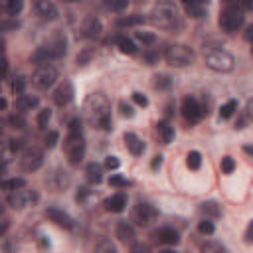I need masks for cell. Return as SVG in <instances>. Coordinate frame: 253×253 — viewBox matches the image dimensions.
I'll return each instance as SVG.
<instances>
[{
	"instance_id": "obj_32",
	"label": "cell",
	"mask_w": 253,
	"mask_h": 253,
	"mask_svg": "<svg viewBox=\"0 0 253 253\" xmlns=\"http://www.w3.org/2000/svg\"><path fill=\"white\" fill-rule=\"evenodd\" d=\"M200 251L202 253H227V249L219 241H204L200 245Z\"/></svg>"
},
{
	"instance_id": "obj_22",
	"label": "cell",
	"mask_w": 253,
	"mask_h": 253,
	"mask_svg": "<svg viewBox=\"0 0 253 253\" xmlns=\"http://www.w3.org/2000/svg\"><path fill=\"white\" fill-rule=\"evenodd\" d=\"M85 174H87L89 184H101L103 182V166L99 162H89L85 166Z\"/></svg>"
},
{
	"instance_id": "obj_40",
	"label": "cell",
	"mask_w": 253,
	"mask_h": 253,
	"mask_svg": "<svg viewBox=\"0 0 253 253\" xmlns=\"http://www.w3.org/2000/svg\"><path fill=\"white\" fill-rule=\"evenodd\" d=\"M198 231H200L202 235H211V233L215 231V225H213L211 219H202V221L198 223Z\"/></svg>"
},
{
	"instance_id": "obj_23",
	"label": "cell",
	"mask_w": 253,
	"mask_h": 253,
	"mask_svg": "<svg viewBox=\"0 0 253 253\" xmlns=\"http://www.w3.org/2000/svg\"><path fill=\"white\" fill-rule=\"evenodd\" d=\"M156 132H158V136L162 138L164 144H170L174 140V126L168 121H158L156 123Z\"/></svg>"
},
{
	"instance_id": "obj_56",
	"label": "cell",
	"mask_w": 253,
	"mask_h": 253,
	"mask_svg": "<svg viewBox=\"0 0 253 253\" xmlns=\"http://www.w3.org/2000/svg\"><path fill=\"white\" fill-rule=\"evenodd\" d=\"M243 152L249 154V156H253V144H245V146H243Z\"/></svg>"
},
{
	"instance_id": "obj_4",
	"label": "cell",
	"mask_w": 253,
	"mask_h": 253,
	"mask_svg": "<svg viewBox=\"0 0 253 253\" xmlns=\"http://www.w3.org/2000/svg\"><path fill=\"white\" fill-rule=\"evenodd\" d=\"M243 22H245V14H243V10H241L239 4L229 2L219 12V26H221V30H225L229 34L231 32H237L243 26Z\"/></svg>"
},
{
	"instance_id": "obj_35",
	"label": "cell",
	"mask_w": 253,
	"mask_h": 253,
	"mask_svg": "<svg viewBox=\"0 0 253 253\" xmlns=\"http://www.w3.org/2000/svg\"><path fill=\"white\" fill-rule=\"evenodd\" d=\"M152 85H154V89L166 91V89H170V85H172V79H170L168 75H156V77H154V81H152Z\"/></svg>"
},
{
	"instance_id": "obj_51",
	"label": "cell",
	"mask_w": 253,
	"mask_h": 253,
	"mask_svg": "<svg viewBox=\"0 0 253 253\" xmlns=\"http://www.w3.org/2000/svg\"><path fill=\"white\" fill-rule=\"evenodd\" d=\"M12 28H18V20H8V18H4V20H2V32H8V30H12Z\"/></svg>"
},
{
	"instance_id": "obj_25",
	"label": "cell",
	"mask_w": 253,
	"mask_h": 253,
	"mask_svg": "<svg viewBox=\"0 0 253 253\" xmlns=\"http://www.w3.org/2000/svg\"><path fill=\"white\" fill-rule=\"evenodd\" d=\"M38 97H34V95H20L18 99H16V107H18V111H22V113H26V111H32V109H36L38 107Z\"/></svg>"
},
{
	"instance_id": "obj_10",
	"label": "cell",
	"mask_w": 253,
	"mask_h": 253,
	"mask_svg": "<svg viewBox=\"0 0 253 253\" xmlns=\"http://www.w3.org/2000/svg\"><path fill=\"white\" fill-rule=\"evenodd\" d=\"M156 215H158V211H156V208L152 206V204H136L134 208H132V213H130V217H132V221L136 223V225H140V227H146L150 221H154L156 219Z\"/></svg>"
},
{
	"instance_id": "obj_42",
	"label": "cell",
	"mask_w": 253,
	"mask_h": 253,
	"mask_svg": "<svg viewBox=\"0 0 253 253\" xmlns=\"http://www.w3.org/2000/svg\"><path fill=\"white\" fill-rule=\"evenodd\" d=\"M109 184L115 186V188H126V186H130V180H126V178H123V176H119V174H113V176L109 178Z\"/></svg>"
},
{
	"instance_id": "obj_9",
	"label": "cell",
	"mask_w": 253,
	"mask_h": 253,
	"mask_svg": "<svg viewBox=\"0 0 253 253\" xmlns=\"http://www.w3.org/2000/svg\"><path fill=\"white\" fill-rule=\"evenodd\" d=\"M43 164V152L38 146H26L20 152V166L26 172H34Z\"/></svg>"
},
{
	"instance_id": "obj_57",
	"label": "cell",
	"mask_w": 253,
	"mask_h": 253,
	"mask_svg": "<svg viewBox=\"0 0 253 253\" xmlns=\"http://www.w3.org/2000/svg\"><path fill=\"white\" fill-rule=\"evenodd\" d=\"M160 253H176V251H170V249H166V251H160Z\"/></svg>"
},
{
	"instance_id": "obj_47",
	"label": "cell",
	"mask_w": 253,
	"mask_h": 253,
	"mask_svg": "<svg viewBox=\"0 0 253 253\" xmlns=\"http://www.w3.org/2000/svg\"><path fill=\"white\" fill-rule=\"evenodd\" d=\"M130 253H150V247L146 243H142V241H134L130 245Z\"/></svg>"
},
{
	"instance_id": "obj_33",
	"label": "cell",
	"mask_w": 253,
	"mask_h": 253,
	"mask_svg": "<svg viewBox=\"0 0 253 253\" xmlns=\"http://www.w3.org/2000/svg\"><path fill=\"white\" fill-rule=\"evenodd\" d=\"M235 111H237V101H235V99H229L225 105H221V109H219V119H229Z\"/></svg>"
},
{
	"instance_id": "obj_43",
	"label": "cell",
	"mask_w": 253,
	"mask_h": 253,
	"mask_svg": "<svg viewBox=\"0 0 253 253\" xmlns=\"http://www.w3.org/2000/svg\"><path fill=\"white\" fill-rule=\"evenodd\" d=\"M235 170V160L231 156H223L221 158V172L223 174H231Z\"/></svg>"
},
{
	"instance_id": "obj_7",
	"label": "cell",
	"mask_w": 253,
	"mask_h": 253,
	"mask_svg": "<svg viewBox=\"0 0 253 253\" xmlns=\"http://www.w3.org/2000/svg\"><path fill=\"white\" fill-rule=\"evenodd\" d=\"M38 200H40V194L34 188H22V190L10 192L8 198H6V204L10 208H14V210H24V208L36 206Z\"/></svg>"
},
{
	"instance_id": "obj_50",
	"label": "cell",
	"mask_w": 253,
	"mask_h": 253,
	"mask_svg": "<svg viewBox=\"0 0 253 253\" xmlns=\"http://www.w3.org/2000/svg\"><path fill=\"white\" fill-rule=\"evenodd\" d=\"M132 101H134L138 107H146V105H148V99H146L142 93H138V91L132 93Z\"/></svg>"
},
{
	"instance_id": "obj_1",
	"label": "cell",
	"mask_w": 253,
	"mask_h": 253,
	"mask_svg": "<svg viewBox=\"0 0 253 253\" xmlns=\"http://www.w3.org/2000/svg\"><path fill=\"white\" fill-rule=\"evenodd\" d=\"M83 115H85V119L91 123V125H95V126H99V128H103V130H111L113 128V121H111V103H109V99L103 95V93H91L87 99H85V103H83Z\"/></svg>"
},
{
	"instance_id": "obj_15",
	"label": "cell",
	"mask_w": 253,
	"mask_h": 253,
	"mask_svg": "<svg viewBox=\"0 0 253 253\" xmlns=\"http://www.w3.org/2000/svg\"><path fill=\"white\" fill-rule=\"evenodd\" d=\"M73 95H75L73 85H71L69 81H63V83H59V85H57V89L53 91V103H55L57 107H65V105H69V103H71Z\"/></svg>"
},
{
	"instance_id": "obj_2",
	"label": "cell",
	"mask_w": 253,
	"mask_h": 253,
	"mask_svg": "<svg viewBox=\"0 0 253 253\" xmlns=\"http://www.w3.org/2000/svg\"><path fill=\"white\" fill-rule=\"evenodd\" d=\"M150 22L160 30H180L182 28V18L178 16V6L168 0L156 2L152 6Z\"/></svg>"
},
{
	"instance_id": "obj_37",
	"label": "cell",
	"mask_w": 253,
	"mask_h": 253,
	"mask_svg": "<svg viewBox=\"0 0 253 253\" xmlns=\"http://www.w3.org/2000/svg\"><path fill=\"white\" fill-rule=\"evenodd\" d=\"M8 126H12V128H16V130H22V128L26 126V119H24L20 113H14V115L8 117Z\"/></svg>"
},
{
	"instance_id": "obj_28",
	"label": "cell",
	"mask_w": 253,
	"mask_h": 253,
	"mask_svg": "<svg viewBox=\"0 0 253 253\" xmlns=\"http://www.w3.org/2000/svg\"><path fill=\"white\" fill-rule=\"evenodd\" d=\"M0 188H2V190H6V192H16V190L26 188V180H24V178H10V180H2V182H0Z\"/></svg>"
},
{
	"instance_id": "obj_41",
	"label": "cell",
	"mask_w": 253,
	"mask_h": 253,
	"mask_svg": "<svg viewBox=\"0 0 253 253\" xmlns=\"http://www.w3.org/2000/svg\"><path fill=\"white\" fill-rule=\"evenodd\" d=\"M134 36H136V40H138L142 45H152V43L156 42V36L150 34V32H136Z\"/></svg>"
},
{
	"instance_id": "obj_52",
	"label": "cell",
	"mask_w": 253,
	"mask_h": 253,
	"mask_svg": "<svg viewBox=\"0 0 253 253\" xmlns=\"http://www.w3.org/2000/svg\"><path fill=\"white\" fill-rule=\"evenodd\" d=\"M245 241H247V243H253V219L249 221V225H247V229H245Z\"/></svg>"
},
{
	"instance_id": "obj_55",
	"label": "cell",
	"mask_w": 253,
	"mask_h": 253,
	"mask_svg": "<svg viewBox=\"0 0 253 253\" xmlns=\"http://www.w3.org/2000/svg\"><path fill=\"white\" fill-rule=\"evenodd\" d=\"M245 40H247V42H253V24L247 26V30H245Z\"/></svg>"
},
{
	"instance_id": "obj_11",
	"label": "cell",
	"mask_w": 253,
	"mask_h": 253,
	"mask_svg": "<svg viewBox=\"0 0 253 253\" xmlns=\"http://www.w3.org/2000/svg\"><path fill=\"white\" fill-rule=\"evenodd\" d=\"M182 117L190 123V125H196L198 121H202L204 117V109L200 105V101L196 97H184L182 99Z\"/></svg>"
},
{
	"instance_id": "obj_19",
	"label": "cell",
	"mask_w": 253,
	"mask_h": 253,
	"mask_svg": "<svg viewBox=\"0 0 253 253\" xmlns=\"http://www.w3.org/2000/svg\"><path fill=\"white\" fill-rule=\"evenodd\" d=\"M125 144L132 156H140L144 152V142L134 132H125Z\"/></svg>"
},
{
	"instance_id": "obj_58",
	"label": "cell",
	"mask_w": 253,
	"mask_h": 253,
	"mask_svg": "<svg viewBox=\"0 0 253 253\" xmlns=\"http://www.w3.org/2000/svg\"><path fill=\"white\" fill-rule=\"evenodd\" d=\"M251 53H253V47H251Z\"/></svg>"
},
{
	"instance_id": "obj_13",
	"label": "cell",
	"mask_w": 253,
	"mask_h": 253,
	"mask_svg": "<svg viewBox=\"0 0 253 253\" xmlns=\"http://www.w3.org/2000/svg\"><path fill=\"white\" fill-rule=\"evenodd\" d=\"M45 217L49 219V221H53L55 225H59V227H63V229H73V217L67 213V211H63V210H59V208H47L45 210Z\"/></svg>"
},
{
	"instance_id": "obj_46",
	"label": "cell",
	"mask_w": 253,
	"mask_h": 253,
	"mask_svg": "<svg viewBox=\"0 0 253 253\" xmlns=\"http://www.w3.org/2000/svg\"><path fill=\"white\" fill-rule=\"evenodd\" d=\"M119 109H121V115H123V117H126V119H132V117H134V109H132V105H128V103L121 101Z\"/></svg>"
},
{
	"instance_id": "obj_26",
	"label": "cell",
	"mask_w": 253,
	"mask_h": 253,
	"mask_svg": "<svg viewBox=\"0 0 253 253\" xmlns=\"http://www.w3.org/2000/svg\"><path fill=\"white\" fill-rule=\"evenodd\" d=\"M202 213L206 215V219H217L221 215V208L215 204V202H204L202 204Z\"/></svg>"
},
{
	"instance_id": "obj_36",
	"label": "cell",
	"mask_w": 253,
	"mask_h": 253,
	"mask_svg": "<svg viewBox=\"0 0 253 253\" xmlns=\"http://www.w3.org/2000/svg\"><path fill=\"white\" fill-rule=\"evenodd\" d=\"M49 121H51V111H49V109H42V111L38 113V117H36V123H38L40 128H47Z\"/></svg>"
},
{
	"instance_id": "obj_44",
	"label": "cell",
	"mask_w": 253,
	"mask_h": 253,
	"mask_svg": "<svg viewBox=\"0 0 253 253\" xmlns=\"http://www.w3.org/2000/svg\"><path fill=\"white\" fill-rule=\"evenodd\" d=\"M57 140H59V132H57V130H49V132L45 134L43 144H45V148H53V146L57 144Z\"/></svg>"
},
{
	"instance_id": "obj_49",
	"label": "cell",
	"mask_w": 253,
	"mask_h": 253,
	"mask_svg": "<svg viewBox=\"0 0 253 253\" xmlns=\"http://www.w3.org/2000/svg\"><path fill=\"white\" fill-rule=\"evenodd\" d=\"M8 146H10L12 152L24 150V140H20V138H10V140H8Z\"/></svg>"
},
{
	"instance_id": "obj_12",
	"label": "cell",
	"mask_w": 253,
	"mask_h": 253,
	"mask_svg": "<svg viewBox=\"0 0 253 253\" xmlns=\"http://www.w3.org/2000/svg\"><path fill=\"white\" fill-rule=\"evenodd\" d=\"M45 184H47L49 190L61 192V190H65L71 184V178H69V174L63 168H51L47 172V176H45Z\"/></svg>"
},
{
	"instance_id": "obj_5",
	"label": "cell",
	"mask_w": 253,
	"mask_h": 253,
	"mask_svg": "<svg viewBox=\"0 0 253 253\" xmlns=\"http://www.w3.org/2000/svg\"><path fill=\"white\" fill-rule=\"evenodd\" d=\"M164 59L172 67H184L194 61V51L184 43H170L164 51Z\"/></svg>"
},
{
	"instance_id": "obj_29",
	"label": "cell",
	"mask_w": 253,
	"mask_h": 253,
	"mask_svg": "<svg viewBox=\"0 0 253 253\" xmlns=\"http://www.w3.org/2000/svg\"><path fill=\"white\" fill-rule=\"evenodd\" d=\"M144 22V18L140 16V14H132V16H123V18H119L117 20V26L119 28H132V26H138V24H142Z\"/></svg>"
},
{
	"instance_id": "obj_48",
	"label": "cell",
	"mask_w": 253,
	"mask_h": 253,
	"mask_svg": "<svg viewBox=\"0 0 253 253\" xmlns=\"http://www.w3.org/2000/svg\"><path fill=\"white\" fill-rule=\"evenodd\" d=\"M119 166H121V162H119L117 156H107V158H105V168H107V170H117Z\"/></svg>"
},
{
	"instance_id": "obj_53",
	"label": "cell",
	"mask_w": 253,
	"mask_h": 253,
	"mask_svg": "<svg viewBox=\"0 0 253 253\" xmlns=\"http://www.w3.org/2000/svg\"><path fill=\"white\" fill-rule=\"evenodd\" d=\"M160 166H162V156L158 154V156H154V158H152V162H150V168H152V170H158Z\"/></svg>"
},
{
	"instance_id": "obj_8",
	"label": "cell",
	"mask_w": 253,
	"mask_h": 253,
	"mask_svg": "<svg viewBox=\"0 0 253 253\" xmlns=\"http://www.w3.org/2000/svg\"><path fill=\"white\" fill-rule=\"evenodd\" d=\"M57 75H59V71L51 63L42 65V67H36V71L32 73V85L36 89H40V91H45V89H49L57 81Z\"/></svg>"
},
{
	"instance_id": "obj_20",
	"label": "cell",
	"mask_w": 253,
	"mask_h": 253,
	"mask_svg": "<svg viewBox=\"0 0 253 253\" xmlns=\"http://www.w3.org/2000/svg\"><path fill=\"white\" fill-rule=\"evenodd\" d=\"M182 6H184V12L190 18H196V20H200V18H204L208 14V6L204 2H184Z\"/></svg>"
},
{
	"instance_id": "obj_14",
	"label": "cell",
	"mask_w": 253,
	"mask_h": 253,
	"mask_svg": "<svg viewBox=\"0 0 253 253\" xmlns=\"http://www.w3.org/2000/svg\"><path fill=\"white\" fill-rule=\"evenodd\" d=\"M45 47H47V51L53 55V59H59V57H63V55H65L67 40H65V36H63L61 32H55V34L49 38V42L45 43Z\"/></svg>"
},
{
	"instance_id": "obj_24",
	"label": "cell",
	"mask_w": 253,
	"mask_h": 253,
	"mask_svg": "<svg viewBox=\"0 0 253 253\" xmlns=\"http://www.w3.org/2000/svg\"><path fill=\"white\" fill-rule=\"evenodd\" d=\"M156 237H158L160 243H166V245H176V243L180 241L178 231H174L172 227H160V229L156 231Z\"/></svg>"
},
{
	"instance_id": "obj_31",
	"label": "cell",
	"mask_w": 253,
	"mask_h": 253,
	"mask_svg": "<svg viewBox=\"0 0 253 253\" xmlns=\"http://www.w3.org/2000/svg\"><path fill=\"white\" fill-rule=\"evenodd\" d=\"M22 8H24V2H22V0H6V2L2 4V10L8 14V18L20 14Z\"/></svg>"
},
{
	"instance_id": "obj_18",
	"label": "cell",
	"mask_w": 253,
	"mask_h": 253,
	"mask_svg": "<svg viewBox=\"0 0 253 253\" xmlns=\"http://www.w3.org/2000/svg\"><path fill=\"white\" fill-rule=\"evenodd\" d=\"M103 206H105L107 211L121 213V211L126 208V196H125L123 192H117V194H113L111 198H107V200L103 202Z\"/></svg>"
},
{
	"instance_id": "obj_3",
	"label": "cell",
	"mask_w": 253,
	"mask_h": 253,
	"mask_svg": "<svg viewBox=\"0 0 253 253\" xmlns=\"http://www.w3.org/2000/svg\"><path fill=\"white\" fill-rule=\"evenodd\" d=\"M204 61H206V65L210 69H213L217 73H227V71H231L235 67V57L229 51L221 49V47L204 49Z\"/></svg>"
},
{
	"instance_id": "obj_34",
	"label": "cell",
	"mask_w": 253,
	"mask_h": 253,
	"mask_svg": "<svg viewBox=\"0 0 253 253\" xmlns=\"http://www.w3.org/2000/svg\"><path fill=\"white\" fill-rule=\"evenodd\" d=\"M186 164H188L190 170H198V168L202 166V154H200L198 150L188 152V156H186Z\"/></svg>"
},
{
	"instance_id": "obj_30",
	"label": "cell",
	"mask_w": 253,
	"mask_h": 253,
	"mask_svg": "<svg viewBox=\"0 0 253 253\" xmlns=\"http://www.w3.org/2000/svg\"><path fill=\"white\" fill-rule=\"evenodd\" d=\"M93 253H117V247H115V243H113L111 239L103 237V239H99V241L95 243Z\"/></svg>"
},
{
	"instance_id": "obj_21",
	"label": "cell",
	"mask_w": 253,
	"mask_h": 253,
	"mask_svg": "<svg viewBox=\"0 0 253 253\" xmlns=\"http://www.w3.org/2000/svg\"><path fill=\"white\" fill-rule=\"evenodd\" d=\"M117 237L123 241V243H134V227L128 223V221H119L117 223Z\"/></svg>"
},
{
	"instance_id": "obj_38",
	"label": "cell",
	"mask_w": 253,
	"mask_h": 253,
	"mask_svg": "<svg viewBox=\"0 0 253 253\" xmlns=\"http://www.w3.org/2000/svg\"><path fill=\"white\" fill-rule=\"evenodd\" d=\"M126 6H128L126 0H111V2H105V8L111 10V12H123V10H126Z\"/></svg>"
},
{
	"instance_id": "obj_45",
	"label": "cell",
	"mask_w": 253,
	"mask_h": 253,
	"mask_svg": "<svg viewBox=\"0 0 253 253\" xmlns=\"http://www.w3.org/2000/svg\"><path fill=\"white\" fill-rule=\"evenodd\" d=\"M91 196H93V192H91L89 188H85V186H83V188H79V190H77V194H75V200H77L79 204H83V202H87Z\"/></svg>"
},
{
	"instance_id": "obj_16",
	"label": "cell",
	"mask_w": 253,
	"mask_h": 253,
	"mask_svg": "<svg viewBox=\"0 0 253 253\" xmlns=\"http://www.w3.org/2000/svg\"><path fill=\"white\" fill-rule=\"evenodd\" d=\"M34 8L42 20H55L57 18V6L49 0H38L34 4Z\"/></svg>"
},
{
	"instance_id": "obj_17",
	"label": "cell",
	"mask_w": 253,
	"mask_h": 253,
	"mask_svg": "<svg viewBox=\"0 0 253 253\" xmlns=\"http://www.w3.org/2000/svg\"><path fill=\"white\" fill-rule=\"evenodd\" d=\"M101 30H103V26H101V22H99V18H95V16H87L85 20H83V24H81V34L85 36V38H97L99 34H101Z\"/></svg>"
},
{
	"instance_id": "obj_54",
	"label": "cell",
	"mask_w": 253,
	"mask_h": 253,
	"mask_svg": "<svg viewBox=\"0 0 253 253\" xmlns=\"http://www.w3.org/2000/svg\"><path fill=\"white\" fill-rule=\"evenodd\" d=\"M245 115H247L249 119H253V99H249V101H247V107H245Z\"/></svg>"
},
{
	"instance_id": "obj_39",
	"label": "cell",
	"mask_w": 253,
	"mask_h": 253,
	"mask_svg": "<svg viewBox=\"0 0 253 253\" xmlns=\"http://www.w3.org/2000/svg\"><path fill=\"white\" fill-rule=\"evenodd\" d=\"M26 85H28V81L24 77H14V81H12V93L14 95H24Z\"/></svg>"
},
{
	"instance_id": "obj_6",
	"label": "cell",
	"mask_w": 253,
	"mask_h": 253,
	"mask_svg": "<svg viewBox=\"0 0 253 253\" xmlns=\"http://www.w3.org/2000/svg\"><path fill=\"white\" fill-rule=\"evenodd\" d=\"M63 152L67 156V160L71 164H79L85 156V140H83V134H73V132H67L65 136V142H63Z\"/></svg>"
},
{
	"instance_id": "obj_27",
	"label": "cell",
	"mask_w": 253,
	"mask_h": 253,
	"mask_svg": "<svg viewBox=\"0 0 253 253\" xmlns=\"http://www.w3.org/2000/svg\"><path fill=\"white\" fill-rule=\"evenodd\" d=\"M117 45H119V49L123 53H128V55L136 53V43L126 36H117Z\"/></svg>"
}]
</instances>
